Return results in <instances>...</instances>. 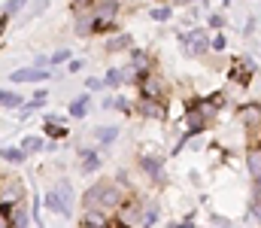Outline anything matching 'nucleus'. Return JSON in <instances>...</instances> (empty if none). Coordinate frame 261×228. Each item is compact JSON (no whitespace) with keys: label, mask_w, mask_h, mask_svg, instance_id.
Listing matches in <instances>:
<instances>
[{"label":"nucleus","mask_w":261,"mask_h":228,"mask_svg":"<svg viewBox=\"0 0 261 228\" xmlns=\"http://www.w3.org/2000/svg\"><path fill=\"white\" fill-rule=\"evenodd\" d=\"M125 201H128L125 198V189L116 180H100V183L88 186L85 195H82V207L85 210H107L110 213V210H119Z\"/></svg>","instance_id":"obj_1"},{"label":"nucleus","mask_w":261,"mask_h":228,"mask_svg":"<svg viewBox=\"0 0 261 228\" xmlns=\"http://www.w3.org/2000/svg\"><path fill=\"white\" fill-rule=\"evenodd\" d=\"M73 201H76V192H73V183L70 180H58L49 192H46V207L49 213H58L70 219L73 216Z\"/></svg>","instance_id":"obj_2"},{"label":"nucleus","mask_w":261,"mask_h":228,"mask_svg":"<svg viewBox=\"0 0 261 228\" xmlns=\"http://www.w3.org/2000/svg\"><path fill=\"white\" fill-rule=\"evenodd\" d=\"M21 198H24V183H21V180L9 176V180H3V183H0V213H3V219H6V216H12L9 210H12V207H18V204H21Z\"/></svg>","instance_id":"obj_3"},{"label":"nucleus","mask_w":261,"mask_h":228,"mask_svg":"<svg viewBox=\"0 0 261 228\" xmlns=\"http://www.w3.org/2000/svg\"><path fill=\"white\" fill-rule=\"evenodd\" d=\"M91 12H94L97 31H107V28L116 21V15H119V0H94Z\"/></svg>","instance_id":"obj_4"},{"label":"nucleus","mask_w":261,"mask_h":228,"mask_svg":"<svg viewBox=\"0 0 261 228\" xmlns=\"http://www.w3.org/2000/svg\"><path fill=\"white\" fill-rule=\"evenodd\" d=\"M140 216H143V204L137 198L125 201L119 210H116V225L119 228H137L140 225Z\"/></svg>","instance_id":"obj_5"},{"label":"nucleus","mask_w":261,"mask_h":228,"mask_svg":"<svg viewBox=\"0 0 261 228\" xmlns=\"http://www.w3.org/2000/svg\"><path fill=\"white\" fill-rule=\"evenodd\" d=\"M164 91H167V85H164V79L155 73H146L140 79V97H149V100H161L164 97Z\"/></svg>","instance_id":"obj_6"},{"label":"nucleus","mask_w":261,"mask_h":228,"mask_svg":"<svg viewBox=\"0 0 261 228\" xmlns=\"http://www.w3.org/2000/svg\"><path fill=\"white\" fill-rule=\"evenodd\" d=\"M140 170L152 180V183H164V161L158 155H143L140 158Z\"/></svg>","instance_id":"obj_7"},{"label":"nucleus","mask_w":261,"mask_h":228,"mask_svg":"<svg viewBox=\"0 0 261 228\" xmlns=\"http://www.w3.org/2000/svg\"><path fill=\"white\" fill-rule=\"evenodd\" d=\"M240 122H243L246 131L258 134L261 131V104H246V107H240Z\"/></svg>","instance_id":"obj_8"},{"label":"nucleus","mask_w":261,"mask_h":228,"mask_svg":"<svg viewBox=\"0 0 261 228\" xmlns=\"http://www.w3.org/2000/svg\"><path fill=\"white\" fill-rule=\"evenodd\" d=\"M110 225H113V219H110L107 210H82V216H79V228H110Z\"/></svg>","instance_id":"obj_9"},{"label":"nucleus","mask_w":261,"mask_h":228,"mask_svg":"<svg viewBox=\"0 0 261 228\" xmlns=\"http://www.w3.org/2000/svg\"><path fill=\"white\" fill-rule=\"evenodd\" d=\"M137 113H140V116H149V119H164V116H167V107H164V100H149V97H140Z\"/></svg>","instance_id":"obj_10"},{"label":"nucleus","mask_w":261,"mask_h":228,"mask_svg":"<svg viewBox=\"0 0 261 228\" xmlns=\"http://www.w3.org/2000/svg\"><path fill=\"white\" fill-rule=\"evenodd\" d=\"M49 76H52V70H46V67H21L12 73V82H46Z\"/></svg>","instance_id":"obj_11"},{"label":"nucleus","mask_w":261,"mask_h":228,"mask_svg":"<svg viewBox=\"0 0 261 228\" xmlns=\"http://www.w3.org/2000/svg\"><path fill=\"white\" fill-rule=\"evenodd\" d=\"M246 170H249L252 180L261 176V140H255V143L246 146Z\"/></svg>","instance_id":"obj_12"},{"label":"nucleus","mask_w":261,"mask_h":228,"mask_svg":"<svg viewBox=\"0 0 261 228\" xmlns=\"http://www.w3.org/2000/svg\"><path fill=\"white\" fill-rule=\"evenodd\" d=\"M182 40L189 43V52H192V55H203V52H210V40H206L203 31H192V34H186Z\"/></svg>","instance_id":"obj_13"},{"label":"nucleus","mask_w":261,"mask_h":228,"mask_svg":"<svg viewBox=\"0 0 261 228\" xmlns=\"http://www.w3.org/2000/svg\"><path fill=\"white\" fill-rule=\"evenodd\" d=\"M134 70H130V64L128 67H113V70H110V73L103 76V85H107V88H119V85H122V82H128V79H134Z\"/></svg>","instance_id":"obj_14"},{"label":"nucleus","mask_w":261,"mask_h":228,"mask_svg":"<svg viewBox=\"0 0 261 228\" xmlns=\"http://www.w3.org/2000/svg\"><path fill=\"white\" fill-rule=\"evenodd\" d=\"M97 31V21H94V12H88V9H82L79 15H76V34L79 37H88V34H94Z\"/></svg>","instance_id":"obj_15"},{"label":"nucleus","mask_w":261,"mask_h":228,"mask_svg":"<svg viewBox=\"0 0 261 228\" xmlns=\"http://www.w3.org/2000/svg\"><path fill=\"white\" fill-rule=\"evenodd\" d=\"M82 173H94V170H100V155L97 149H82Z\"/></svg>","instance_id":"obj_16"},{"label":"nucleus","mask_w":261,"mask_h":228,"mask_svg":"<svg viewBox=\"0 0 261 228\" xmlns=\"http://www.w3.org/2000/svg\"><path fill=\"white\" fill-rule=\"evenodd\" d=\"M158 204L152 201V204H143V216H140V228H152L155 222H158Z\"/></svg>","instance_id":"obj_17"},{"label":"nucleus","mask_w":261,"mask_h":228,"mask_svg":"<svg viewBox=\"0 0 261 228\" xmlns=\"http://www.w3.org/2000/svg\"><path fill=\"white\" fill-rule=\"evenodd\" d=\"M94 137L103 143V146H110V143H116V137H119V125H100L97 131H94Z\"/></svg>","instance_id":"obj_18"},{"label":"nucleus","mask_w":261,"mask_h":228,"mask_svg":"<svg viewBox=\"0 0 261 228\" xmlns=\"http://www.w3.org/2000/svg\"><path fill=\"white\" fill-rule=\"evenodd\" d=\"M88 104H91V97H88V94H79V97L70 104V116H73V119H82V116H88Z\"/></svg>","instance_id":"obj_19"},{"label":"nucleus","mask_w":261,"mask_h":228,"mask_svg":"<svg viewBox=\"0 0 261 228\" xmlns=\"http://www.w3.org/2000/svg\"><path fill=\"white\" fill-rule=\"evenodd\" d=\"M0 158H3V161H9V164H21L28 155L21 152V146H3V149H0Z\"/></svg>","instance_id":"obj_20"},{"label":"nucleus","mask_w":261,"mask_h":228,"mask_svg":"<svg viewBox=\"0 0 261 228\" xmlns=\"http://www.w3.org/2000/svg\"><path fill=\"white\" fill-rule=\"evenodd\" d=\"M46 149V140L43 137H24L21 140V152L24 155H34V152H43Z\"/></svg>","instance_id":"obj_21"},{"label":"nucleus","mask_w":261,"mask_h":228,"mask_svg":"<svg viewBox=\"0 0 261 228\" xmlns=\"http://www.w3.org/2000/svg\"><path fill=\"white\" fill-rule=\"evenodd\" d=\"M0 107H21V94H18V91H3V88H0Z\"/></svg>","instance_id":"obj_22"},{"label":"nucleus","mask_w":261,"mask_h":228,"mask_svg":"<svg viewBox=\"0 0 261 228\" xmlns=\"http://www.w3.org/2000/svg\"><path fill=\"white\" fill-rule=\"evenodd\" d=\"M173 15V6H155V9H149V18H155V21H167Z\"/></svg>","instance_id":"obj_23"},{"label":"nucleus","mask_w":261,"mask_h":228,"mask_svg":"<svg viewBox=\"0 0 261 228\" xmlns=\"http://www.w3.org/2000/svg\"><path fill=\"white\" fill-rule=\"evenodd\" d=\"M110 52H122V49H130V37H116V40H110V46H107Z\"/></svg>","instance_id":"obj_24"},{"label":"nucleus","mask_w":261,"mask_h":228,"mask_svg":"<svg viewBox=\"0 0 261 228\" xmlns=\"http://www.w3.org/2000/svg\"><path fill=\"white\" fill-rule=\"evenodd\" d=\"M46 134H49V137H55V140H61V137H67V128L55 125V122H46Z\"/></svg>","instance_id":"obj_25"},{"label":"nucleus","mask_w":261,"mask_h":228,"mask_svg":"<svg viewBox=\"0 0 261 228\" xmlns=\"http://www.w3.org/2000/svg\"><path fill=\"white\" fill-rule=\"evenodd\" d=\"M210 49H213V52H225V49H228V40H225V34H216V37L210 40Z\"/></svg>","instance_id":"obj_26"},{"label":"nucleus","mask_w":261,"mask_h":228,"mask_svg":"<svg viewBox=\"0 0 261 228\" xmlns=\"http://www.w3.org/2000/svg\"><path fill=\"white\" fill-rule=\"evenodd\" d=\"M21 6H24V0H9V3H6V6L0 9V12H3V15H15V12H18Z\"/></svg>","instance_id":"obj_27"},{"label":"nucleus","mask_w":261,"mask_h":228,"mask_svg":"<svg viewBox=\"0 0 261 228\" xmlns=\"http://www.w3.org/2000/svg\"><path fill=\"white\" fill-rule=\"evenodd\" d=\"M67 58H70V52H67V49H58V52H52V58H49V64L55 67V64H61V61H67Z\"/></svg>","instance_id":"obj_28"},{"label":"nucleus","mask_w":261,"mask_h":228,"mask_svg":"<svg viewBox=\"0 0 261 228\" xmlns=\"http://www.w3.org/2000/svg\"><path fill=\"white\" fill-rule=\"evenodd\" d=\"M12 228H28V216H24L21 210H15V216H12Z\"/></svg>","instance_id":"obj_29"},{"label":"nucleus","mask_w":261,"mask_h":228,"mask_svg":"<svg viewBox=\"0 0 261 228\" xmlns=\"http://www.w3.org/2000/svg\"><path fill=\"white\" fill-rule=\"evenodd\" d=\"M249 210H252V216H255V222L261 225V198H252V204H249Z\"/></svg>","instance_id":"obj_30"},{"label":"nucleus","mask_w":261,"mask_h":228,"mask_svg":"<svg viewBox=\"0 0 261 228\" xmlns=\"http://www.w3.org/2000/svg\"><path fill=\"white\" fill-rule=\"evenodd\" d=\"M210 28H225V15H210Z\"/></svg>","instance_id":"obj_31"},{"label":"nucleus","mask_w":261,"mask_h":228,"mask_svg":"<svg viewBox=\"0 0 261 228\" xmlns=\"http://www.w3.org/2000/svg\"><path fill=\"white\" fill-rule=\"evenodd\" d=\"M213 225H216V228H234L228 219H225V216H213Z\"/></svg>","instance_id":"obj_32"},{"label":"nucleus","mask_w":261,"mask_h":228,"mask_svg":"<svg viewBox=\"0 0 261 228\" xmlns=\"http://www.w3.org/2000/svg\"><path fill=\"white\" fill-rule=\"evenodd\" d=\"M73 6H76V12H82L85 6H94V0H70Z\"/></svg>","instance_id":"obj_33"},{"label":"nucleus","mask_w":261,"mask_h":228,"mask_svg":"<svg viewBox=\"0 0 261 228\" xmlns=\"http://www.w3.org/2000/svg\"><path fill=\"white\" fill-rule=\"evenodd\" d=\"M82 67H85V64H82V61H79V58H76V61H70V67H67V70H70V73H79V70H82Z\"/></svg>","instance_id":"obj_34"},{"label":"nucleus","mask_w":261,"mask_h":228,"mask_svg":"<svg viewBox=\"0 0 261 228\" xmlns=\"http://www.w3.org/2000/svg\"><path fill=\"white\" fill-rule=\"evenodd\" d=\"M252 198H261V176L252 180Z\"/></svg>","instance_id":"obj_35"},{"label":"nucleus","mask_w":261,"mask_h":228,"mask_svg":"<svg viewBox=\"0 0 261 228\" xmlns=\"http://www.w3.org/2000/svg\"><path fill=\"white\" fill-rule=\"evenodd\" d=\"M88 88H103V79H97V76H91V79H88Z\"/></svg>","instance_id":"obj_36"},{"label":"nucleus","mask_w":261,"mask_h":228,"mask_svg":"<svg viewBox=\"0 0 261 228\" xmlns=\"http://www.w3.org/2000/svg\"><path fill=\"white\" fill-rule=\"evenodd\" d=\"M170 228H197L195 222H189V219H182V222H173Z\"/></svg>","instance_id":"obj_37"},{"label":"nucleus","mask_w":261,"mask_h":228,"mask_svg":"<svg viewBox=\"0 0 261 228\" xmlns=\"http://www.w3.org/2000/svg\"><path fill=\"white\" fill-rule=\"evenodd\" d=\"M6 21H9V15H3V12H0V34H3V28H6Z\"/></svg>","instance_id":"obj_38"},{"label":"nucleus","mask_w":261,"mask_h":228,"mask_svg":"<svg viewBox=\"0 0 261 228\" xmlns=\"http://www.w3.org/2000/svg\"><path fill=\"white\" fill-rule=\"evenodd\" d=\"M186 3H192V0H173V6H186Z\"/></svg>","instance_id":"obj_39"},{"label":"nucleus","mask_w":261,"mask_h":228,"mask_svg":"<svg viewBox=\"0 0 261 228\" xmlns=\"http://www.w3.org/2000/svg\"><path fill=\"white\" fill-rule=\"evenodd\" d=\"M0 228H12V225H9V222H6V219H0Z\"/></svg>","instance_id":"obj_40"}]
</instances>
